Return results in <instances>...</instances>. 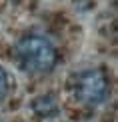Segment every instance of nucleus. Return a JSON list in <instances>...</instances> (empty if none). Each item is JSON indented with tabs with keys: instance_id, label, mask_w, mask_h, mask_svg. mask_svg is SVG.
<instances>
[{
	"instance_id": "obj_1",
	"label": "nucleus",
	"mask_w": 118,
	"mask_h": 122,
	"mask_svg": "<svg viewBox=\"0 0 118 122\" xmlns=\"http://www.w3.org/2000/svg\"><path fill=\"white\" fill-rule=\"evenodd\" d=\"M16 60L28 74H46L56 64V48L48 38L28 34L16 44Z\"/></svg>"
},
{
	"instance_id": "obj_2",
	"label": "nucleus",
	"mask_w": 118,
	"mask_h": 122,
	"mask_svg": "<svg viewBox=\"0 0 118 122\" xmlns=\"http://www.w3.org/2000/svg\"><path fill=\"white\" fill-rule=\"evenodd\" d=\"M72 94L80 104L98 106L108 94V80L100 70H82L74 76Z\"/></svg>"
},
{
	"instance_id": "obj_3",
	"label": "nucleus",
	"mask_w": 118,
	"mask_h": 122,
	"mask_svg": "<svg viewBox=\"0 0 118 122\" xmlns=\"http://www.w3.org/2000/svg\"><path fill=\"white\" fill-rule=\"evenodd\" d=\"M6 92H8V76H6V72H4L2 68H0V100L6 96Z\"/></svg>"
}]
</instances>
